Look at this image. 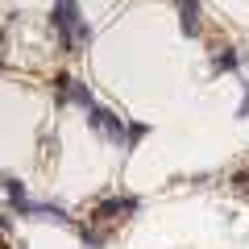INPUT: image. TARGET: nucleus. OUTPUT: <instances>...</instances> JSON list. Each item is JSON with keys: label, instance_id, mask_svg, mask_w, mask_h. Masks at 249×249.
I'll return each mask as SVG.
<instances>
[{"label": "nucleus", "instance_id": "20e7f679", "mask_svg": "<svg viewBox=\"0 0 249 249\" xmlns=\"http://www.w3.org/2000/svg\"><path fill=\"white\" fill-rule=\"evenodd\" d=\"M216 71H237V54L229 46H220V54H216Z\"/></svg>", "mask_w": 249, "mask_h": 249}, {"label": "nucleus", "instance_id": "423d86ee", "mask_svg": "<svg viewBox=\"0 0 249 249\" xmlns=\"http://www.w3.org/2000/svg\"><path fill=\"white\" fill-rule=\"evenodd\" d=\"M0 249H4V245H0Z\"/></svg>", "mask_w": 249, "mask_h": 249}, {"label": "nucleus", "instance_id": "f03ea898", "mask_svg": "<svg viewBox=\"0 0 249 249\" xmlns=\"http://www.w3.org/2000/svg\"><path fill=\"white\" fill-rule=\"evenodd\" d=\"M88 124L96 129L104 142H112V145H124V121L116 112H108V108H100V104H91L88 108Z\"/></svg>", "mask_w": 249, "mask_h": 249}, {"label": "nucleus", "instance_id": "7ed1b4c3", "mask_svg": "<svg viewBox=\"0 0 249 249\" xmlns=\"http://www.w3.org/2000/svg\"><path fill=\"white\" fill-rule=\"evenodd\" d=\"M137 196H121V199H104V204L96 208V220L100 224H116V220H124L129 212H137Z\"/></svg>", "mask_w": 249, "mask_h": 249}, {"label": "nucleus", "instance_id": "39448f33", "mask_svg": "<svg viewBox=\"0 0 249 249\" xmlns=\"http://www.w3.org/2000/svg\"><path fill=\"white\" fill-rule=\"evenodd\" d=\"M237 116H249V96L241 100V112H237Z\"/></svg>", "mask_w": 249, "mask_h": 249}, {"label": "nucleus", "instance_id": "f257e3e1", "mask_svg": "<svg viewBox=\"0 0 249 249\" xmlns=\"http://www.w3.org/2000/svg\"><path fill=\"white\" fill-rule=\"evenodd\" d=\"M50 25L58 29L62 50H79V46H88V42H91V29H88V21L79 17V4H75V0H54V9H50Z\"/></svg>", "mask_w": 249, "mask_h": 249}]
</instances>
